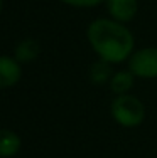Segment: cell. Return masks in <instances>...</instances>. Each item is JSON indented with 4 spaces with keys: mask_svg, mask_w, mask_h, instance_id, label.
Here are the masks:
<instances>
[{
    "mask_svg": "<svg viewBox=\"0 0 157 158\" xmlns=\"http://www.w3.org/2000/svg\"><path fill=\"white\" fill-rule=\"evenodd\" d=\"M89 46L102 61L118 64L130 59L133 52V35L122 22L113 19H96L86 31Z\"/></svg>",
    "mask_w": 157,
    "mask_h": 158,
    "instance_id": "1",
    "label": "cell"
},
{
    "mask_svg": "<svg viewBox=\"0 0 157 158\" xmlns=\"http://www.w3.org/2000/svg\"><path fill=\"white\" fill-rule=\"evenodd\" d=\"M111 116L118 125L133 128L144 121L145 110L139 98L132 94H118L111 101Z\"/></svg>",
    "mask_w": 157,
    "mask_h": 158,
    "instance_id": "2",
    "label": "cell"
},
{
    "mask_svg": "<svg viewBox=\"0 0 157 158\" xmlns=\"http://www.w3.org/2000/svg\"><path fill=\"white\" fill-rule=\"evenodd\" d=\"M129 71L135 77H157V47H145L133 52L129 59Z\"/></svg>",
    "mask_w": 157,
    "mask_h": 158,
    "instance_id": "3",
    "label": "cell"
},
{
    "mask_svg": "<svg viewBox=\"0 0 157 158\" xmlns=\"http://www.w3.org/2000/svg\"><path fill=\"white\" fill-rule=\"evenodd\" d=\"M22 69L20 62L15 57H9V56H0V89L12 88L20 81Z\"/></svg>",
    "mask_w": 157,
    "mask_h": 158,
    "instance_id": "4",
    "label": "cell"
},
{
    "mask_svg": "<svg viewBox=\"0 0 157 158\" xmlns=\"http://www.w3.org/2000/svg\"><path fill=\"white\" fill-rule=\"evenodd\" d=\"M107 7L113 20L123 24L135 17L139 10V2L137 0H107Z\"/></svg>",
    "mask_w": 157,
    "mask_h": 158,
    "instance_id": "5",
    "label": "cell"
},
{
    "mask_svg": "<svg viewBox=\"0 0 157 158\" xmlns=\"http://www.w3.org/2000/svg\"><path fill=\"white\" fill-rule=\"evenodd\" d=\"M20 150V138L7 128H0V158H10Z\"/></svg>",
    "mask_w": 157,
    "mask_h": 158,
    "instance_id": "6",
    "label": "cell"
},
{
    "mask_svg": "<svg viewBox=\"0 0 157 158\" xmlns=\"http://www.w3.org/2000/svg\"><path fill=\"white\" fill-rule=\"evenodd\" d=\"M39 52H41V46L36 39H24L15 46L14 57L19 62H31L39 56Z\"/></svg>",
    "mask_w": 157,
    "mask_h": 158,
    "instance_id": "7",
    "label": "cell"
},
{
    "mask_svg": "<svg viewBox=\"0 0 157 158\" xmlns=\"http://www.w3.org/2000/svg\"><path fill=\"white\" fill-rule=\"evenodd\" d=\"M133 74L130 71H118V73H113V76L110 79V88L113 93L118 94H127V93L132 89L133 86Z\"/></svg>",
    "mask_w": 157,
    "mask_h": 158,
    "instance_id": "8",
    "label": "cell"
},
{
    "mask_svg": "<svg viewBox=\"0 0 157 158\" xmlns=\"http://www.w3.org/2000/svg\"><path fill=\"white\" fill-rule=\"evenodd\" d=\"M89 76H91L93 82H96V84L110 82L111 76H113V73H111V64L100 59L98 62H95L91 66V69H89Z\"/></svg>",
    "mask_w": 157,
    "mask_h": 158,
    "instance_id": "9",
    "label": "cell"
},
{
    "mask_svg": "<svg viewBox=\"0 0 157 158\" xmlns=\"http://www.w3.org/2000/svg\"><path fill=\"white\" fill-rule=\"evenodd\" d=\"M61 2L68 3L71 7H95L102 3L103 0H61Z\"/></svg>",
    "mask_w": 157,
    "mask_h": 158,
    "instance_id": "10",
    "label": "cell"
},
{
    "mask_svg": "<svg viewBox=\"0 0 157 158\" xmlns=\"http://www.w3.org/2000/svg\"><path fill=\"white\" fill-rule=\"evenodd\" d=\"M0 12H2V0H0Z\"/></svg>",
    "mask_w": 157,
    "mask_h": 158,
    "instance_id": "11",
    "label": "cell"
}]
</instances>
